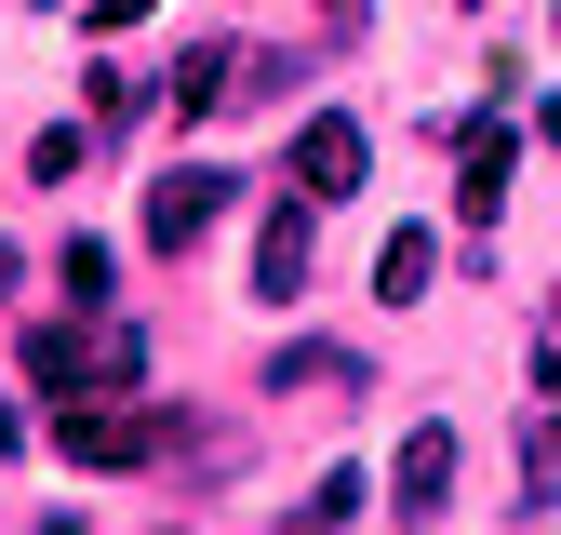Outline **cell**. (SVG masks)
<instances>
[{"mask_svg":"<svg viewBox=\"0 0 561 535\" xmlns=\"http://www.w3.org/2000/svg\"><path fill=\"white\" fill-rule=\"evenodd\" d=\"M54 282L81 295V308H107V295H121V254H107V241H67V254H54Z\"/></svg>","mask_w":561,"mask_h":535,"instance_id":"13","label":"cell"},{"mask_svg":"<svg viewBox=\"0 0 561 535\" xmlns=\"http://www.w3.org/2000/svg\"><path fill=\"white\" fill-rule=\"evenodd\" d=\"M388 509H401V522H442V509H455V429H442V416L401 442V468H388Z\"/></svg>","mask_w":561,"mask_h":535,"instance_id":"6","label":"cell"},{"mask_svg":"<svg viewBox=\"0 0 561 535\" xmlns=\"http://www.w3.org/2000/svg\"><path fill=\"white\" fill-rule=\"evenodd\" d=\"M321 282V201L295 187V201H267V215H254V268H241V295L254 308H295Z\"/></svg>","mask_w":561,"mask_h":535,"instance_id":"1","label":"cell"},{"mask_svg":"<svg viewBox=\"0 0 561 535\" xmlns=\"http://www.w3.org/2000/svg\"><path fill=\"white\" fill-rule=\"evenodd\" d=\"M267 388H295V401H362L375 362H362V349H334V334H295V349L267 362Z\"/></svg>","mask_w":561,"mask_h":535,"instance_id":"7","label":"cell"},{"mask_svg":"<svg viewBox=\"0 0 561 535\" xmlns=\"http://www.w3.org/2000/svg\"><path fill=\"white\" fill-rule=\"evenodd\" d=\"M428 282H442V228H388V254H375V295H388V308H414Z\"/></svg>","mask_w":561,"mask_h":535,"instance_id":"8","label":"cell"},{"mask_svg":"<svg viewBox=\"0 0 561 535\" xmlns=\"http://www.w3.org/2000/svg\"><path fill=\"white\" fill-rule=\"evenodd\" d=\"M321 14H334V27H362V0H321Z\"/></svg>","mask_w":561,"mask_h":535,"instance_id":"18","label":"cell"},{"mask_svg":"<svg viewBox=\"0 0 561 535\" xmlns=\"http://www.w3.org/2000/svg\"><path fill=\"white\" fill-rule=\"evenodd\" d=\"M0 455H27V401L14 388H0Z\"/></svg>","mask_w":561,"mask_h":535,"instance_id":"16","label":"cell"},{"mask_svg":"<svg viewBox=\"0 0 561 535\" xmlns=\"http://www.w3.org/2000/svg\"><path fill=\"white\" fill-rule=\"evenodd\" d=\"M0 308H14V241H0Z\"/></svg>","mask_w":561,"mask_h":535,"instance_id":"17","label":"cell"},{"mask_svg":"<svg viewBox=\"0 0 561 535\" xmlns=\"http://www.w3.org/2000/svg\"><path fill=\"white\" fill-rule=\"evenodd\" d=\"M280 161H295V187H308V201H362V174H375V134L347 121V107H321V121H295V148H280Z\"/></svg>","mask_w":561,"mask_h":535,"instance_id":"5","label":"cell"},{"mask_svg":"<svg viewBox=\"0 0 561 535\" xmlns=\"http://www.w3.org/2000/svg\"><path fill=\"white\" fill-rule=\"evenodd\" d=\"M508 161H522V121H508V107H468V121H455V215H468V228H495Z\"/></svg>","mask_w":561,"mask_h":535,"instance_id":"4","label":"cell"},{"mask_svg":"<svg viewBox=\"0 0 561 535\" xmlns=\"http://www.w3.org/2000/svg\"><path fill=\"white\" fill-rule=\"evenodd\" d=\"M362 482H375V468H334V482H321V496H308L295 522H362Z\"/></svg>","mask_w":561,"mask_h":535,"instance_id":"14","label":"cell"},{"mask_svg":"<svg viewBox=\"0 0 561 535\" xmlns=\"http://www.w3.org/2000/svg\"><path fill=\"white\" fill-rule=\"evenodd\" d=\"M81 121L94 134H134V121H148V81H134V67H81Z\"/></svg>","mask_w":561,"mask_h":535,"instance_id":"10","label":"cell"},{"mask_svg":"<svg viewBox=\"0 0 561 535\" xmlns=\"http://www.w3.org/2000/svg\"><path fill=\"white\" fill-rule=\"evenodd\" d=\"M241 201V174L228 161H174L161 187H148V254H187V241H215V215Z\"/></svg>","mask_w":561,"mask_h":535,"instance_id":"3","label":"cell"},{"mask_svg":"<svg viewBox=\"0 0 561 535\" xmlns=\"http://www.w3.org/2000/svg\"><path fill=\"white\" fill-rule=\"evenodd\" d=\"M174 107H187V121H215V107H241V67H228V41L174 67Z\"/></svg>","mask_w":561,"mask_h":535,"instance_id":"11","label":"cell"},{"mask_svg":"<svg viewBox=\"0 0 561 535\" xmlns=\"http://www.w3.org/2000/svg\"><path fill=\"white\" fill-rule=\"evenodd\" d=\"M561 509V416L535 401V429H522V522H548Z\"/></svg>","mask_w":561,"mask_h":535,"instance_id":"9","label":"cell"},{"mask_svg":"<svg viewBox=\"0 0 561 535\" xmlns=\"http://www.w3.org/2000/svg\"><path fill=\"white\" fill-rule=\"evenodd\" d=\"M535 401H561V334L535 321Z\"/></svg>","mask_w":561,"mask_h":535,"instance_id":"15","label":"cell"},{"mask_svg":"<svg viewBox=\"0 0 561 535\" xmlns=\"http://www.w3.org/2000/svg\"><path fill=\"white\" fill-rule=\"evenodd\" d=\"M548 334H561V295H548Z\"/></svg>","mask_w":561,"mask_h":535,"instance_id":"19","label":"cell"},{"mask_svg":"<svg viewBox=\"0 0 561 535\" xmlns=\"http://www.w3.org/2000/svg\"><path fill=\"white\" fill-rule=\"evenodd\" d=\"M174 442H187L174 416H107V401H67V416H54V455H67V468H94V482H107V468L174 455Z\"/></svg>","mask_w":561,"mask_h":535,"instance_id":"2","label":"cell"},{"mask_svg":"<svg viewBox=\"0 0 561 535\" xmlns=\"http://www.w3.org/2000/svg\"><path fill=\"white\" fill-rule=\"evenodd\" d=\"M81 161H94V121H41L27 134V187H67Z\"/></svg>","mask_w":561,"mask_h":535,"instance_id":"12","label":"cell"}]
</instances>
